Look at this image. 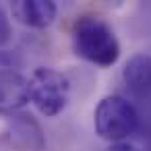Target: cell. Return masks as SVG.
I'll return each instance as SVG.
<instances>
[{"label":"cell","mask_w":151,"mask_h":151,"mask_svg":"<svg viewBox=\"0 0 151 151\" xmlns=\"http://www.w3.org/2000/svg\"><path fill=\"white\" fill-rule=\"evenodd\" d=\"M122 79L137 97H151V56H130L122 68Z\"/></svg>","instance_id":"cell-7"},{"label":"cell","mask_w":151,"mask_h":151,"mask_svg":"<svg viewBox=\"0 0 151 151\" xmlns=\"http://www.w3.org/2000/svg\"><path fill=\"white\" fill-rule=\"evenodd\" d=\"M73 50L97 66H112L120 58V44L112 27L97 17H81L73 27Z\"/></svg>","instance_id":"cell-1"},{"label":"cell","mask_w":151,"mask_h":151,"mask_svg":"<svg viewBox=\"0 0 151 151\" xmlns=\"http://www.w3.org/2000/svg\"><path fill=\"white\" fill-rule=\"evenodd\" d=\"M11 11L19 23L33 29H46L56 21L58 4L54 0H17Z\"/></svg>","instance_id":"cell-6"},{"label":"cell","mask_w":151,"mask_h":151,"mask_svg":"<svg viewBox=\"0 0 151 151\" xmlns=\"http://www.w3.org/2000/svg\"><path fill=\"white\" fill-rule=\"evenodd\" d=\"M4 139L17 151H44L46 147V134L31 114H13L4 130Z\"/></svg>","instance_id":"cell-4"},{"label":"cell","mask_w":151,"mask_h":151,"mask_svg":"<svg viewBox=\"0 0 151 151\" xmlns=\"http://www.w3.org/2000/svg\"><path fill=\"white\" fill-rule=\"evenodd\" d=\"M106 151H143L141 147H137V145H132V143H112Z\"/></svg>","instance_id":"cell-9"},{"label":"cell","mask_w":151,"mask_h":151,"mask_svg":"<svg viewBox=\"0 0 151 151\" xmlns=\"http://www.w3.org/2000/svg\"><path fill=\"white\" fill-rule=\"evenodd\" d=\"M29 101V79L13 68H0V116H13Z\"/></svg>","instance_id":"cell-5"},{"label":"cell","mask_w":151,"mask_h":151,"mask_svg":"<svg viewBox=\"0 0 151 151\" xmlns=\"http://www.w3.org/2000/svg\"><path fill=\"white\" fill-rule=\"evenodd\" d=\"M95 132L110 143H124L139 128L134 106L120 95H106L93 112Z\"/></svg>","instance_id":"cell-2"},{"label":"cell","mask_w":151,"mask_h":151,"mask_svg":"<svg viewBox=\"0 0 151 151\" xmlns=\"http://www.w3.org/2000/svg\"><path fill=\"white\" fill-rule=\"evenodd\" d=\"M11 40H13V25H11V19H9L6 11L0 6V48L6 46Z\"/></svg>","instance_id":"cell-8"},{"label":"cell","mask_w":151,"mask_h":151,"mask_svg":"<svg viewBox=\"0 0 151 151\" xmlns=\"http://www.w3.org/2000/svg\"><path fill=\"white\" fill-rule=\"evenodd\" d=\"M29 85H31V101L40 114L54 118L66 108L70 85L62 73H58L54 68L40 66L33 70Z\"/></svg>","instance_id":"cell-3"}]
</instances>
